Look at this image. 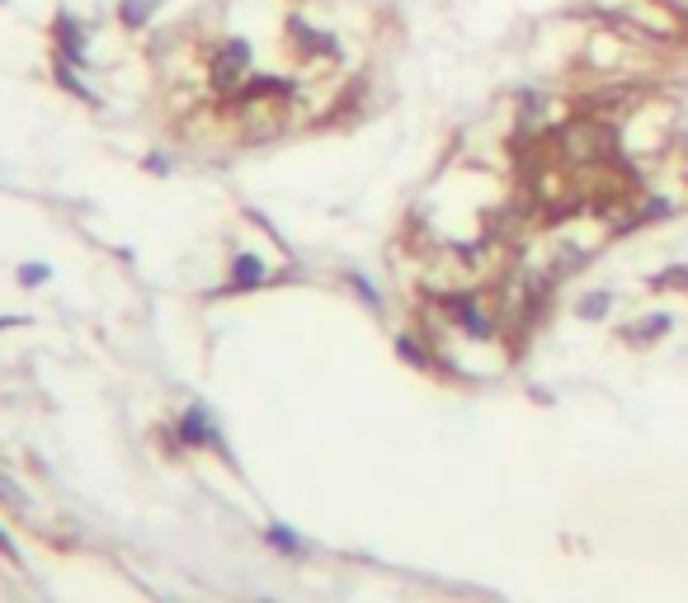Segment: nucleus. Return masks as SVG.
Instances as JSON below:
<instances>
[{
  "mask_svg": "<svg viewBox=\"0 0 688 603\" xmlns=\"http://www.w3.org/2000/svg\"><path fill=\"white\" fill-rule=\"evenodd\" d=\"M618 141H623L618 119H604L594 109H570L552 133V151H556V165L570 170V175H594V170H609L623 161Z\"/></svg>",
  "mask_w": 688,
  "mask_h": 603,
  "instance_id": "obj_1",
  "label": "nucleus"
},
{
  "mask_svg": "<svg viewBox=\"0 0 688 603\" xmlns=\"http://www.w3.org/2000/svg\"><path fill=\"white\" fill-rule=\"evenodd\" d=\"M439 307H443V316L457 325V330H467L471 340H491L495 330H500V316H495V302H486L481 293H443L439 297Z\"/></svg>",
  "mask_w": 688,
  "mask_h": 603,
  "instance_id": "obj_2",
  "label": "nucleus"
},
{
  "mask_svg": "<svg viewBox=\"0 0 688 603\" xmlns=\"http://www.w3.org/2000/svg\"><path fill=\"white\" fill-rule=\"evenodd\" d=\"M250 62H255V48L246 38H232V42H222L218 57H212V90H222V95H236L241 85L250 81Z\"/></svg>",
  "mask_w": 688,
  "mask_h": 603,
  "instance_id": "obj_3",
  "label": "nucleus"
},
{
  "mask_svg": "<svg viewBox=\"0 0 688 603\" xmlns=\"http://www.w3.org/2000/svg\"><path fill=\"white\" fill-rule=\"evenodd\" d=\"M293 38H297V52L303 57H317V62H331V57H340L335 48V34H325V28H317V24H307L303 14H293Z\"/></svg>",
  "mask_w": 688,
  "mask_h": 603,
  "instance_id": "obj_4",
  "label": "nucleus"
},
{
  "mask_svg": "<svg viewBox=\"0 0 688 603\" xmlns=\"http://www.w3.org/2000/svg\"><path fill=\"white\" fill-rule=\"evenodd\" d=\"M669 325H675V321H669L665 311H655V316H641V321L623 325V340H632V344H651V340H661Z\"/></svg>",
  "mask_w": 688,
  "mask_h": 603,
  "instance_id": "obj_5",
  "label": "nucleus"
},
{
  "mask_svg": "<svg viewBox=\"0 0 688 603\" xmlns=\"http://www.w3.org/2000/svg\"><path fill=\"white\" fill-rule=\"evenodd\" d=\"M609 307H613V293H604V288L585 293V297L576 302V311L585 316V321H604V316H609Z\"/></svg>",
  "mask_w": 688,
  "mask_h": 603,
  "instance_id": "obj_6",
  "label": "nucleus"
},
{
  "mask_svg": "<svg viewBox=\"0 0 688 603\" xmlns=\"http://www.w3.org/2000/svg\"><path fill=\"white\" fill-rule=\"evenodd\" d=\"M265 279V264L255 260V255H241L236 260V274H232V288H250V283Z\"/></svg>",
  "mask_w": 688,
  "mask_h": 603,
  "instance_id": "obj_7",
  "label": "nucleus"
},
{
  "mask_svg": "<svg viewBox=\"0 0 688 603\" xmlns=\"http://www.w3.org/2000/svg\"><path fill=\"white\" fill-rule=\"evenodd\" d=\"M57 38H62V52H71V57H81V24L76 20H57Z\"/></svg>",
  "mask_w": 688,
  "mask_h": 603,
  "instance_id": "obj_8",
  "label": "nucleus"
},
{
  "mask_svg": "<svg viewBox=\"0 0 688 603\" xmlns=\"http://www.w3.org/2000/svg\"><path fill=\"white\" fill-rule=\"evenodd\" d=\"M156 0H123V24H147Z\"/></svg>",
  "mask_w": 688,
  "mask_h": 603,
  "instance_id": "obj_9",
  "label": "nucleus"
},
{
  "mask_svg": "<svg viewBox=\"0 0 688 603\" xmlns=\"http://www.w3.org/2000/svg\"><path fill=\"white\" fill-rule=\"evenodd\" d=\"M655 288H679V293H688V264H669L661 279H655Z\"/></svg>",
  "mask_w": 688,
  "mask_h": 603,
  "instance_id": "obj_10",
  "label": "nucleus"
},
{
  "mask_svg": "<svg viewBox=\"0 0 688 603\" xmlns=\"http://www.w3.org/2000/svg\"><path fill=\"white\" fill-rule=\"evenodd\" d=\"M401 354H406L410 358V364H429V349H420V344H415V335H401Z\"/></svg>",
  "mask_w": 688,
  "mask_h": 603,
  "instance_id": "obj_11",
  "label": "nucleus"
},
{
  "mask_svg": "<svg viewBox=\"0 0 688 603\" xmlns=\"http://www.w3.org/2000/svg\"><path fill=\"white\" fill-rule=\"evenodd\" d=\"M20 279H24V283H42V279H48V269H42V264L28 269V264H24V269H20Z\"/></svg>",
  "mask_w": 688,
  "mask_h": 603,
  "instance_id": "obj_12",
  "label": "nucleus"
},
{
  "mask_svg": "<svg viewBox=\"0 0 688 603\" xmlns=\"http://www.w3.org/2000/svg\"><path fill=\"white\" fill-rule=\"evenodd\" d=\"M0 552H5V556H10V562H20V552H14V547H10V542H5V538H0Z\"/></svg>",
  "mask_w": 688,
  "mask_h": 603,
  "instance_id": "obj_13",
  "label": "nucleus"
}]
</instances>
